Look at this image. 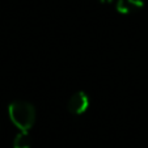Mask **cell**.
Listing matches in <instances>:
<instances>
[{
  "mask_svg": "<svg viewBox=\"0 0 148 148\" xmlns=\"http://www.w3.org/2000/svg\"><path fill=\"white\" fill-rule=\"evenodd\" d=\"M88 106H89V97L83 90H79V92L73 93L70 97L67 103L68 112L73 115H80L83 113H85Z\"/></svg>",
  "mask_w": 148,
  "mask_h": 148,
  "instance_id": "obj_2",
  "label": "cell"
},
{
  "mask_svg": "<svg viewBox=\"0 0 148 148\" xmlns=\"http://www.w3.org/2000/svg\"><path fill=\"white\" fill-rule=\"evenodd\" d=\"M9 118L20 131H29L36 122V109L30 102L17 100L8 108Z\"/></svg>",
  "mask_w": 148,
  "mask_h": 148,
  "instance_id": "obj_1",
  "label": "cell"
},
{
  "mask_svg": "<svg viewBox=\"0 0 148 148\" xmlns=\"http://www.w3.org/2000/svg\"><path fill=\"white\" fill-rule=\"evenodd\" d=\"M143 8L142 0H118L115 9L122 14H131Z\"/></svg>",
  "mask_w": 148,
  "mask_h": 148,
  "instance_id": "obj_3",
  "label": "cell"
},
{
  "mask_svg": "<svg viewBox=\"0 0 148 148\" xmlns=\"http://www.w3.org/2000/svg\"><path fill=\"white\" fill-rule=\"evenodd\" d=\"M101 3H112V1H114V0H100Z\"/></svg>",
  "mask_w": 148,
  "mask_h": 148,
  "instance_id": "obj_5",
  "label": "cell"
},
{
  "mask_svg": "<svg viewBox=\"0 0 148 148\" xmlns=\"http://www.w3.org/2000/svg\"><path fill=\"white\" fill-rule=\"evenodd\" d=\"M32 140L28 135V131H20L13 140V148H30Z\"/></svg>",
  "mask_w": 148,
  "mask_h": 148,
  "instance_id": "obj_4",
  "label": "cell"
}]
</instances>
